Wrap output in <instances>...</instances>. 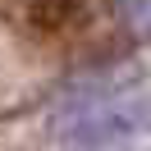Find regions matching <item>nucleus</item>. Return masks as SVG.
Masks as SVG:
<instances>
[{"instance_id":"f257e3e1","label":"nucleus","mask_w":151,"mask_h":151,"mask_svg":"<svg viewBox=\"0 0 151 151\" xmlns=\"http://www.w3.org/2000/svg\"><path fill=\"white\" fill-rule=\"evenodd\" d=\"M50 133L64 147H83V151H105V147L151 137V96L110 92V96H92V101H73L50 119Z\"/></svg>"}]
</instances>
